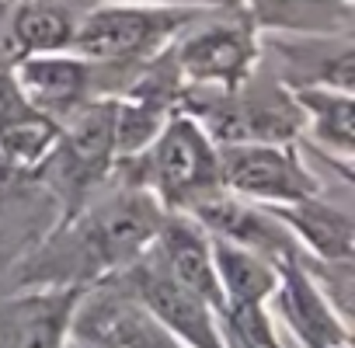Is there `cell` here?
Segmentation results:
<instances>
[{
    "label": "cell",
    "mask_w": 355,
    "mask_h": 348,
    "mask_svg": "<svg viewBox=\"0 0 355 348\" xmlns=\"http://www.w3.org/2000/svg\"><path fill=\"white\" fill-rule=\"evenodd\" d=\"M167 213L160 202L115 178L98 189L32 258L18 265L15 286H98L136 265L157 241Z\"/></svg>",
    "instance_id": "1"
},
{
    "label": "cell",
    "mask_w": 355,
    "mask_h": 348,
    "mask_svg": "<svg viewBox=\"0 0 355 348\" xmlns=\"http://www.w3.org/2000/svg\"><path fill=\"white\" fill-rule=\"evenodd\" d=\"M112 178L150 192L164 213L189 216L220 189V146L189 112L174 108L139 153L115 160Z\"/></svg>",
    "instance_id": "2"
},
{
    "label": "cell",
    "mask_w": 355,
    "mask_h": 348,
    "mask_svg": "<svg viewBox=\"0 0 355 348\" xmlns=\"http://www.w3.org/2000/svg\"><path fill=\"white\" fill-rule=\"evenodd\" d=\"M178 108L189 112L216 146L227 143H296L303 132V115L293 91L279 77H261L258 70L230 87H185Z\"/></svg>",
    "instance_id": "3"
},
{
    "label": "cell",
    "mask_w": 355,
    "mask_h": 348,
    "mask_svg": "<svg viewBox=\"0 0 355 348\" xmlns=\"http://www.w3.org/2000/svg\"><path fill=\"white\" fill-rule=\"evenodd\" d=\"M223 8H146V4H98L80 15L70 53L101 63L139 70L164 56L192 21Z\"/></svg>",
    "instance_id": "4"
},
{
    "label": "cell",
    "mask_w": 355,
    "mask_h": 348,
    "mask_svg": "<svg viewBox=\"0 0 355 348\" xmlns=\"http://www.w3.org/2000/svg\"><path fill=\"white\" fill-rule=\"evenodd\" d=\"M209 15L192 21L171 42L167 60L185 87L230 91L258 70L261 56L258 28L244 18L241 8L230 18H209Z\"/></svg>",
    "instance_id": "5"
},
{
    "label": "cell",
    "mask_w": 355,
    "mask_h": 348,
    "mask_svg": "<svg viewBox=\"0 0 355 348\" xmlns=\"http://www.w3.org/2000/svg\"><path fill=\"white\" fill-rule=\"evenodd\" d=\"M220 189L258 206H289L320 192L293 143L220 146Z\"/></svg>",
    "instance_id": "6"
},
{
    "label": "cell",
    "mask_w": 355,
    "mask_h": 348,
    "mask_svg": "<svg viewBox=\"0 0 355 348\" xmlns=\"http://www.w3.org/2000/svg\"><path fill=\"white\" fill-rule=\"evenodd\" d=\"M122 286L129 296L185 348H227L220 334V310L174 282L150 254H143L136 265H129L122 275Z\"/></svg>",
    "instance_id": "7"
},
{
    "label": "cell",
    "mask_w": 355,
    "mask_h": 348,
    "mask_svg": "<svg viewBox=\"0 0 355 348\" xmlns=\"http://www.w3.org/2000/svg\"><path fill=\"white\" fill-rule=\"evenodd\" d=\"M11 77L25 101L42 115L63 122L91 98L108 94L105 77L122 73V67H101L77 53H46V56H21L11 67Z\"/></svg>",
    "instance_id": "8"
},
{
    "label": "cell",
    "mask_w": 355,
    "mask_h": 348,
    "mask_svg": "<svg viewBox=\"0 0 355 348\" xmlns=\"http://www.w3.org/2000/svg\"><path fill=\"white\" fill-rule=\"evenodd\" d=\"M91 286H25L0 296V348H70L73 313Z\"/></svg>",
    "instance_id": "9"
},
{
    "label": "cell",
    "mask_w": 355,
    "mask_h": 348,
    "mask_svg": "<svg viewBox=\"0 0 355 348\" xmlns=\"http://www.w3.org/2000/svg\"><path fill=\"white\" fill-rule=\"evenodd\" d=\"M268 303L303 348H352L348 320L313 282V275L303 265V254L279 265V286Z\"/></svg>",
    "instance_id": "10"
},
{
    "label": "cell",
    "mask_w": 355,
    "mask_h": 348,
    "mask_svg": "<svg viewBox=\"0 0 355 348\" xmlns=\"http://www.w3.org/2000/svg\"><path fill=\"white\" fill-rule=\"evenodd\" d=\"M189 216L213 241H227V244L248 247V251H254V254H261V258H268L275 265L300 258L296 241L272 216V209H265L258 202H248V199H237V195H230L223 189H216L209 199H202Z\"/></svg>",
    "instance_id": "11"
},
{
    "label": "cell",
    "mask_w": 355,
    "mask_h": 348,
    "mask_svg": "<svg viewBox=\"0 0 355 348\" xmlns=\"http://www.w3.org/2000/svg\"><path fill=\"white\" fill-rule=\"evenodd\" d=\"M146 254L174 282H182L185 289H192L196 296H202L216 310L223 306L216 268H213V241L192 216L167 213V220H164V227H160V234H157V241L150 244Z\"/></svg>",
    "instance_id": "12"
},
{
    "label": "cell",
    "mask_w": 355,
    "mask_h": 348,
    "mask_svg": "<svg viewBox=\"0 0 355 348\" xmlns=\"http://www.w3.org/2000/svg\"><path fill=\"white\" fill-rule=\"evenodd\" d=\"M289 230L303 258L313 261H352L355 258V220L345 206L324 202L320 192L289 206H265Z\"/></svg>",
    "instance_id": "13"
},
{
    "label": "cell",
    "mask_w": 355,
    "mask_h": 348,
    "mask_svg": "<svg viewBox=\"0 0 355 348\" xmlns=\"http://www.w3.org/2000/svg\"><path fill=\"white\" fill-rule=\"evenodd\" d=\"M237 8L258 32H279L293 39L352 35V0H237Z\"/></svg>",
    "instance_id": "14"
},
{
    "label": "cell",
    "mask_w": 355,
    "mask_h": 348,
    "mask_svg": "<svg viewBox=\"0 0 355 348\" xmlns=\"http://www.w3.org/2000/svg\"><path fill=\"white\" fill-rule=\"evenodd\" d=\"M77 21H80V15L67 0H15L11 25H8L15 60L46 56V53H70Z\"/></svg>",
    "instance_id": "15"
},
{
    "label": "cell",
    "mask_w": 355,
    "mask_h": 348,
    "mask_svg": "<svg viewBox=\"0 0 355 348\" xmlns=\"http://www.w3.org/2000/svg\"><path fill=\"white\" fill-rule=\"evenodd\" d=\"M289 91L300 105L303 129H310V136L331 157L348 164L352 153H355V101H352V91L313 87V84H296Z\"/></svg>",
    "instance_id": "16"
},
{
    "label": "cell",
    "mask_w": 355,
    "mask_h": 348,
    "mask_svg": "<svg viewBox=\"0 0 355 348\" xmlns=\"http://www.w3.org/2000/svg\"><path fill=\"white\" fill-rule=\"evenodd\" d=\"M213 268H216L223 303H268L279 286L275 261H268L248 247L227 244V241H213Z\"/></svg>",
    "instance_id": "17"
},
{
    "label": "cell",
    "mask_w": 355,
    "mask_h": 348,
    "mask_svg": "<svg viewBox=\"0 0 355 348\" xmlns=\"http://www.w3.org/2000/svg\"><path fill=\"white\" fill-rule=\"evenodd\" d=\"M98 4H146V8H237V0H98Z\"/></svg>",
    "instance_id": "18"
},
{
    "label": "cell",
    "mask_w": 355,
    "mask_h": 348,
    "mask_svg": "<svg viewBox=\"0 0 355 348\" xmlns=\"http://www.w3.org/2000/svg\"><path fill=\"white\" fill-rule=\"evenodd\" d=\"M11 8H15V0H0V70H8V67L15 63L11 35H8V25H11Z\"/></svg>",
    "instance_id": "19"
},
{
    "label": "cell",
    "mask_w": 355,
    "mask_h": 348,
    "mask_svg": "<svg viewBox=\"0 0 355 348\" xmlns=\"http://www.w3.org/2000/svg\"><path fill=\"white\" fill-rule=\"evenodd\" d=\"M352 4H355V0H352Z\"/></svg>",
    "instance_id": "20"
}]
</instances>
